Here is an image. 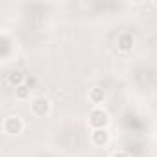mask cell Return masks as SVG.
<instances>
[{
  "label": "cell",
  "instance_id": "cell-7",
  "mask_svg": "<svg viewBox=\"0 0 157 157\" xmlns=\"http://www.w3.org/2000/svg\"><path fill=\"white\" fill-rule=\"evenodd\" d=\"M89 100H91L93 104H102V102L105 100V93H104V89H100V87L91 89V93H89Z\"/></svg>",
  "mask_w": 157,
  "mask_h": 157
},
{
  "label": "cell",
  "instance_id": "cell-5",
  "mask_svg": "<svg viewBox=\"0 0 157 157\" xmlns=\"http://www.w3.org/2000/svg\"><path fill=\"white\" fill-rule=\"evenodd\" d=\"M133 48V37L129 33H122L118 35V50L122 52H129Z\"/></svg>",
  "mask_w": 157,
  "mask_h": 157
},
{
  "label": "cell",
  "instance_id": "cell-8",
  "mask_svg": "<svg viewBox=\"0 0 157 157\" xmlns=\"http://www.w3.org/2000/svg\"><path fill=\"white\" fill-rule=\"evenodd\" d=\"M28 96H30V87L28 85H21V87L15 89V98L17 100H26Z\"/></svg>",
  "mask_w": 157,
  "mask_h": 157
},
{
  "label": "cell",
  "instance_id": "cell-2",
  "mask_svg": "<svg viewBox=\"0 0 157 157\" xmlns=\"http://www.w3.org/2000/svg\"><path fill=\"white\" fill-rule=\"evenodd\" d=\"M22 128H24V124H22L21 117H8L2 124V129L8 135H19L22 131Z\"/></svg>",
  "mask_w": 157,
  "mask_h": 157
},
{
  "label": "cell",
  "instance_id": "cell-4",
  "mask_svg": "<svg viewBox=\"0 0 157 157\" xmlns=\"http://www.w3.org/2000/svg\"><path fill=\"white\" fill-rule=\"evenodd\" d=\"M91 140L94 146H105L109 142V133L107 129H94L93 135H91Z\"/></svg>",
  "mask_w": 157,
  "mask_h": 157
},
{
  "label": "cell",
  "instance_id": "cell-6",
  "mask_svg": "<svg viewBox=\"0 0 157 157\" xmlns=\"http://www.w3.org/2000/svg\"><path fill=\"white\" fill-rule=\"evenodd\" d=\"M22 82H24V74H22V72L13 70V72H10V74H8V83H10V85H13L15 89H17V87H21V85H24Z\"/></svg>",
  "mask_w": 157,
  "mask_h": 157
},
{
  "label": "cell",
  "instance_id": "cell-3",
  "mask_svg": "<svg viewBox=\"0 0 157 157\" xmlns=\"http://www.w3.org/2000/svg\"><path fill=\"white\" fill-rule=\"evenodd\" d=\"M32 113L37 117H46L50 113V102L46 98H35L32 102Z\"/></svg>",
  "mask_w": 157,
  "mask_h": 157
},
{
  "label": "cell",
  "instance_id": "cell-10",
  "mask_svg": "<svg viewBox=\"0 0 157 157\" xmlns=\"http://www.w3.org/2000/svg\"><path fill=\"white\" fill-rule=\"evenodd\" d=\"M155 6H157V2H155Z\"/></svg>",
  "mask_w": 157,
  "mask_h": 157
},
{
  "label": "cell",
  "instance_id": "cell-9",
  "mask_svg": "<svg viewBox=\"0 0 157 157\" xmlns=\"http://www.w3.org/2000/svg\"><path fill=\"white\" fill-rule=\"evenodd\" d=\"M113 157H129V155H128L126 151H115V153H113Z\"/></svg>",
  "mask_w": 157,
  "mask_h": 157
},
{
  "label": "cell",
  "instance_id": "cell-1",
  "mask_svg": "<svg viewBox=\"0 0 157 157\" xmlns=\"http://www.w3.org/2000/svg\"><path fill=\"white\" fill-rule=\"evenodd\" d=\"M107 122H109V118H107V113L104 109L96 107V109L91 111V115H89V126L93 129H105Z\"/></svg>",
  "mask_w": 157,
  "mask_h": 157
}]
</instances>
